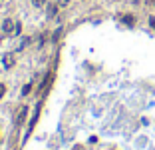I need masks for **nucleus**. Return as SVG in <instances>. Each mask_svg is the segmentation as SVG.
Returning <instances> with one entry per match:
<instances>
[{"mask_svg":"<svg viewBox=\"0 0 155 150\" xmlns=\"http://www.w3.org/2000/svg\"><path fill=\"white\" fill-rule=\"evenodd\" d=\"M16 24H18V22H14L12 18H6L4 22H2V32H4V34H12V36H14Z\"/></svg>","mask_w":155,"mask_h":150,"instance_id":"obj_1","label":"nucleus"},{"mask_svg":"<svg viewBox=\"0 0 155 150\" xmlns=\"http://www.w3.org/2000/svg\"><path fill=\"white\" fill-rule=\"evenodd\" d=\"M16 64V56H14V52H6L4 56H2V66L4 68H12Z\"/></svg>","mask_w":155,"mask_h":150,"instance_id":"obj_2","label":"nucleus"},{"mask_svg":"<svg viewBox=\"0 0 155 150\" xmlns=\"http://www.w3.org/2000/svg\"><path fill=\"white\" fill-rule=\"evenodd\" d=\"M26 112H28V108H26V106L20 108L18 116H16V124H22V122H24V118H26Z\"/></svg>","mask_w":155,"mask_h":150,"instance_id":"obj_3","label":"nucleus"},{"mask_svg":"<svg viewBox=\"0 0 155 150\" xmlns=\"http://www.w3.org/2000/svg\"><path fill=\"white\" fill-rule=\"evenodd\" d=\"M123 22H125L127 26H133V24H135V18H133L131 14H125V16H123Z\"/></svg>","mask_w":155,"mask_h":150,"instance_id":"obj_4","label":"nucleus"},{"mask_svg":"<svg viewBox=\"0 0 155 150\" xmlns=\"http://www.w3.org/2000/svg\"><path fill=\"white\" fill-rule=\"evenodd\" d=\"M58 12V4H50L48 6V16H56Z\"/></svg>","mask_w":155,"mask_h":150,"instance_id":"obj_5","label":"nucleus"},{"mask_svg":"<svg viewBox=\"0 0 155 150\" xmlns=\"http://www.w3.org/2000/svg\"><path fill=\"white\" fill-rule=\"evenodd\" d=\"M32 4L36 6V8H42V6L46 4V0H32Z\"/></svg>","mask_w":155,"mask_h":150,"instance_id":"obj_6","label":"nucleus"},{"mask_svg":"<svg viewBox=\"0 0 155 150\" xmlns=\"http://www.w3.org/2000/svg\"><path fill=\"white\" fill-rule=\"evenodd\" d=\"M30 90H32V84H26V86H24V90H22V94H24V96H28Z\"/></svg>","mask_w":155,"mask_h":150,"instance_id":"obj_7","label":"nucleus"},{"mask_svg":"<svg viewBox=\"0 0 155 150\" xmlns=\"http://www.w3.org/2000/svg\"><path fill=\"white\" fill-rule=\"evenodd\" d=\"M4 94H6V86H4V84H0V98L4 96Z\"/></svg>","mask_w":155,"mask_h":150,"instance_id":"obj_8","label":"nucleus"},{"mask_svg":"<svg viewBox=\"0 0 155 150\" xmlns=\"http://www.w3.org/2000/svg\"><path fill=\"white\" fill-rule=\"evenodd\" d=\"M68 2L70 0H58V6H68Z\"/></svg>","mask_w":155,"mask_h":150,"instance_id":"obj_9","label":"nucleus"},{"mask_svg":"<svg viewBox=\"0 0 155 150\" xmlns=\"http://www.w3.org/2000/svg\"><path fill=\"white\" fill-rule=\"evenodd\" d=\"M149 24H151V28L155 30V16H151V18H149Z\"/></svg>","mask_w":155,"mask_h":150,"instance_id":"obj_10","label":"nucleus"},{"mask_svg":"<svg viewBox=\"0 0 155 150\" xmlns=\"http://www.w3.org/2000/svg\"><path fill=\"white\" fill-rule=\"evenodd\" d=\"M153 6H155V2H153Z\"/></svg>","mask_w":155,"mask_h":150,"instance_id":"obj_11","label":"nucleus"}]
</instances>
